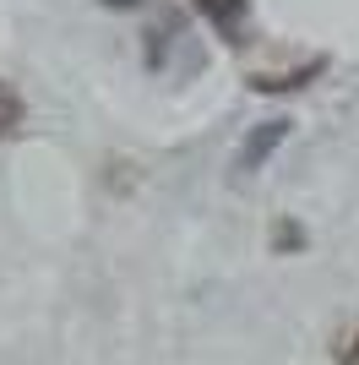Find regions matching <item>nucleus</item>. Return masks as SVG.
Instances as JSON below:
<instances>
[{
	"mask_svg": "<svg viewBox=\"0 0 359 365\" xmlns=\"http://www.w3.org/2000/svg\"><path fill=\"white\" fill-rule=\"evenodd\" d=\"M22 120H28V104H22V93H16L11 82H0V142L16 137V131H22Z\"/></svg>",
	"mask_w": 359,
	"mask_h": 365,
	"instance_id": "obj_3",
	"label": "nucleus"
},
{
	"mask_svg": "<svg viewBox=\"0 0 359 365\" xmlns=\"http://www.w3.org/2000/svg\"><path fill=\"white\" fill-rule=\"evenodd\" d=\"M196 11L212 22V33H224V38H239L245 22H251V0H191Z\"/></svg>",
	"mask_w": 359,
	"mask_h": 365,
	"instance_id": "obj_1",
	"label": "nucleus"
},
{
	"mask_svg": "<svg viewBox=\"0 0 359 365\" xmlns=\"http://www.w3.org/2000/svg\"><path fill=\"white\" fill-rule=\"evenodd\" d=\"M283 137H288V120H267L251 142H245V148H239V169H261V164L272 158V148H278Z\"/></svg>",
	"mask_w": 359,
	"mask_h": 365,
	"instance_id": "obj_2",
	"label": "nucleus"
},
{
	"mask_svg": "<svg viewBox=\"0 0 359 365\" xmlns=\"http://www.w3.org/2000/svg\"><path fill=\"white\" fill-rule=\"evenodd\" d=\"M332 360L338 365H359V322H343L332 333Z\"/></svg>",
	"mask_w": 359,
	"mask_h": 365,
	"instance_id": "obj_4",
	"label": "nucleus"
},
{
	"mask_svg": "<svg viewBox=\"0 0 359 365\" xmlns=\"http://www.w3.org/2000/svg\"><path fill=\"white\" fill-rule=\"evenodd\" d=\"M272 245H278V251H288V245H305V229H294V224H278Z\"/></svg>",
	"mask_w": 359,
	"mask_h": 365,
	"instance_id": "obj_5",
	"label": "nucleus"
}]
</instances>
